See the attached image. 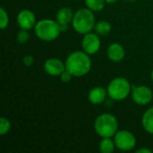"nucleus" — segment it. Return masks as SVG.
<instances>
[{
	"instance_id": "obj_1",
	"label": "nucleus",
	"mask_w": 153,
	"mask_h": 153,
	"mask_svg": "<svg viewBox=\"0 0 153 153\" xmlns=\"http://www.w3.org/2000/svg\"><path fill=\"white\" fill-rule=\"evenodd\" d=\"M91 68V60L90 55L84 51L72 52L65 60V69L73 76L82 77L86 75Z\"/></svg>"
},
{
	"instance_id": "obj_2",
	"label": "nucleus",
	"mask_w": 153,
	"mask_h": 153,
	"mask_svg": "<svg viewBox=\"0 0 153 153\" xmlns=\"http://www.w3.org/2000/svg\"><path fill=\"white\" fill-rule=\"evenodd\" d=\"M95 24L94 13L89 8H81L74 13L72 25L77 33L82 35L89 33L94 29Z\"/></svg>"
},
{
	"instance_id": "obj_3",
	"label": "nucleus",
	"mask_w": 153,
	"mask_h": 153,
	"mask_svg": "<svg viewBox=\"0 0 153 153\" xmlns=\"http://www.w3.org/2000/svg\"><path fill=\"white\" fill-rule=\"evenodd\" d=\"M61 25L56 20L43 19L37 22L34 27L36 36L43 41H53L56 39L61 33Z\"/></svg>"
},
{
	"instance_id": "obj_4",
	"label": "nucleus",
	"mask_w": 153,
	"mask_h": 153,
	"mask_svg": "<svg viewBox=\"0 0 153 153\" xmlns=\"http://www.w3.org/2000/svg\"><path fill=\"white\" fill-rule=\"evenodd\" d=\"M94 129L101 138L114 137L118 131V122L117 117L110 113L100 115L94 122Z\"/></svg>"
},
{
	"instance_id": "obj_5",
	"label": "nucleus",
	"mask_w": 153,
	"mask_h": 153,
	"mask_svg": "<svg viewBox=\"0 0 153 153\" xmlns=\"http://www.w3.org/2000/svg\"><path fill=\"white\" fill-rule=\"evenodd\" d=\"M107 91L109 99L120 101L126 100L129 96L132 91V85L127 79L124 77H117L109 82Z\"/></svg>"
},
{
	"instance_id": "obj_6",
	"label": "nucleus",
	"mask_w": 153,
	"mask_h": 153,
	"mask_svg": "<svg viewBox=\"0 0 153 153\" xmlns=\"http://www.w3.org/2000/svg\"><path fill=\"white\" fill-rule=\"evenodd\" d=\"M114 137L116 147L122 152L132 151L136 145V138L134 134L127 130L117 131Z\"/></svg>"
},
{
	"instance_id": "obj_7",
	"label": "nucleus",
	"mask_w": 153,
	"mask_h": 153,
	"mask_svg": "<svg viewBox=\"0 0 153 153\" xmlns=\"http://www.w3.org/2000/svg\"><path fill=\"white\" fill-rule=\"evenodd\" d=\"M132 100L140 106H146L152 102L153 99L152 91L145 85L132 86Z\"/></svg>"
},
{
	"instance_id": "obj_8",
	"label": "nucleus",
	"mask_w": 153,
	"mask_h": 153,
	"mask_svg": "<svg viewBox=\"0 0 153 153\" xmlns=\"http://www.w3.org/2000/svg\"><path fill=\"white\" fill-rule=\"evenodd\" d=\"M100 39L97 33H92L91 31L84 34L82 40V47L84 52L88 55H94L100 49Z\"/></svg>"
},
{
	"instance_id": "obj_9",
	"label": "nucleus",
	"mask_w": 153,
	"mask_h": 153,
	"mask_svg": "<svg viewBox=\"0 0 153 153\" xmlns=\"http://www.w3.org/2000/svg\"><path fill=\"white\" fill-rule=\"evenodd\" d=\"M17 23L21 29L24 30H30L35 27L36 16L34 13L29 9H23L19 12L17 15Z\"/></svg>"
},
{
	"instance_id": "obj_10",
	"label": "nucleus",
	"mask_w": 153,
	"mask_h": 153,
	"mask_svg": "<svg viewBox=\"0 0 153 153\" xmlns=\"http://www.w3.org/2000/svg\"><path fill=\"white\" fill-rule=\"evenodd\" d=\"M43 68L50 76H60L61 74L65 70V64H64L59 58L51 57L45 61Z\"/></svg>"
},
{
	"instance_id": "obj_11",
	"label": "nucleus",
	"mask_w": 153,
	"mask_h": 153,
	"mask_svg": "<svg viewBox=\"0 0 153 153\" xmlns=\"http://www.w3.org/2000/svg\"><path fill=\"white\" fill-rule=\"evenodd\" d=\"M107 55H108V59L111 62L120 63L125 58L126 51H125L124 47L120 43L114 42V43H111L108 46V51H107Z\"/></svg>"
},
{
	"instance_id": "obj_12",
	"label": "nucleus",
	"mask_w": 153,
	"mask_h": 153,
	"mask_svg": "<svg viewBox=\"0 0 153 153\" xmlns=\"http://www.w3.org/2000/svg\"><path fill=\"white\" fill-rule=\"evenodd\" d=\"M108 95V91L100 86H96L92 88L88 94L89 101L93 105H100L106 101Z\"/></svg>"
},
{
	"instance_id": "obj_13",
	"label": "nucleus",
	"mask_w": 153,
	"mask_h": 153,
	"mask_svg": "<svg viewBox=\"0 0 153 153\" xmlns=\"http://www.w3.org/2000/svg\"><path fill=\"white\" fill-rule=\"evenodd\" d=\"M74 14L70 7H62L57 11L56 20L60 25H68L73 21Z\"/></svg>"
},
{
	"instance_id": "obj_14",
	"label": "nucleus",
	"mask_w": 153,
	"mask_h": 153,
	"mask_svg": "<svg viewBox=\"0 0 153 153\" xmlns=\"http://www.w3.org/2000/svg\"><path fill=\"white\" fill-rule=\"evenodd\" d=\"M142 126L148 134H153V107L144 112L142 118Z\"/></svg>"
},
{
	"instance_id": "obj_15",
	"label": "nucleus",
	"mask_w": 153,
	"mask_h": 153,
	"mask_svg": "<svg viewBox=\"0 0 153 153\" xmlns=\"http://www.w3.org/2000/svg\"><path fill=\"white\" fill-rule=\"evenodd\" d=\"M116 143L115 141L111 139V137H105L100 142L99 149L102 153H112L115 151Z\"/></svg>"
},
{
	"instance_id": "obj_16",
	"label": "nucleus",
	"mask_w": 153,
	"mask_h": 153,
	"mask_svg": "<svg viewBox=\"0 0 153 153\" xmlns=\"http://www.w3.org/2000/svg\"><path fill=\"white\" fill-rule=\"evenodd\" d=\"M94 30L99 36H106L110 33L112 27L111 24L107 21H100L96 22Z\"/></svg>"
},
{
	"instance_id": "obj_17",
	"label": "nucleus",
	"mask_w": 153,
	"mask_h": 153,
	"mask_svg": "<svg viewBox=\"0 0 153 153\" xmlns=\"http://www.w3.org/2000/svg\"><path fill=\"white\" fill-rule=\"evenodd\" d=\"M85 4H86V7L91 10L92 12H100L104 9L106 1L105 0H85Z\"/></svg>"
},
{
	"instance_id": "obj_18",
	"label": "nucleus",
	"mask_w": 153,
	"mask_h": 153,
	"mask_svg": "<svg viewBox=\"0 0 153 153\" xmlns=\"http://www.w3.org/2000/svg\"><path fill=\"white\" fill-rule=\"evenodd\" d=\"M10 129H11L10 121L7 118L2 117L0 119V135H4L8 134Z\"/></svg>"
},
{
	"instance_id": "obj_19",
	"label": "nucleus",
	"mask_w": 153,
	"mask_h": 153,
	"mask_svg": "<svg viewBox=\"0 0 153 153\" xmlns=\"http://www.w3.org/2000/svg\"><path fill=\"white\" fill-rule=\"evenodd\" d=\"M9 23V16L7 12L4 7L0 8V28L1 30H4Z\"/></svg>"
},
{
	"instance_id": "obj_20",
	"label": "nucleus",
	"mask_w": 153,
	"mask_h": 153,
	"mask_svg": "<svg viewBox=\"0 0 153 153\" xmlns=\"http://www.w3.org/2000/svg\"><path fill=\"white\" fill-rule=\"evenodd\" d=\"M30 39V33L28 31V30H24V29H21L17 35H16V39L20 44H25L28 42Z\"/></svg>"
},
{
	"instance_id": "obj_21",
	"label": "nucleus",
	"mask_w": 153,
	"mask_h": 153,
	"mask_svg": "<svg viewBox=\"0 0 153 153\" xmlns=\"http://www.w3.org/2000/svg\"><path fill=\"white\" fill-rule=\"evenodd\" d=\"M59 77H60V79H61V81H62L63 82L67 83V82H69L72 80V78H73L74 76H73V74H72L68 70L65 69V70L61 74V75H60Z\"/></svg>"
},
{
	"instance_id": "obj_22",
	"label": "nucleus",
	"mask_w": 153,
	"mask_h": 153,
	"mask_svg": "<svg viewBox=\"0 0 153 153\" xmlns=\"http://www.w3.org/2000/svg\"><path fill=\"white\" fill-rule=\"evenodd\" d=\"M22 62H23L24 65L30 67V66H31V65L34 64V57H33L32 56H30V55L25 56L23 57V59H22Z\"/></svg>"
},
{
	"instance_id": "obj_23",
	"label": "nucleus",
	"mask_w": 153,
	"mask_h": 153,
	"mask_svg": "<svg viewBox=\"0 0 153 153\" xmlns=\"http://www.w3.org/2000/svg\"><path fill=\"white\" fill-rule=\"evenodd\" d=\"M137 153H152V152L150 150V149H146V148H141L139 150L136 151Z\"/></svg>"
},
{
	"instance_id": "obj_24",
	"label": "nucleus",
	"mask_w": 153,
	"mask_h": 153,
	"mask_svg": "<svg viewBox=\"0 0 153 153\" xmlns=\"http://www.w3.org/2000/svg\"><path fill=\"white\" fill-rule=\"evenodd\" d=\"M107 4H115L117 2V0H105Z\"/></svg>"
},
{
	"instance_id": "obj_25",
	"label": "nucleus",
	"mask_w": 153,
	"mask_h": 153,
	"mask_svg": "<svg viewBox=\"0 0 153 153\" xmlns=\"http://www.w3.org/2000/svg\"><path fill=\"white\" fill-rule=\"evenodd\" d=\"M151 77H152V81H153V70L152 71V74H151Z\"/></svg>"
},
{
	"instance_id": "obj_26",
	"label": "nucleus",
	"mask_w": 153,
	"mask_h": 153,
	"mask_svg": "<svg viewBox=\"0 0 153 153\" xmlns=\"http://www.w3.org/2000/svg\"><path fill=\"white\" fill-rule=\"evenodd\" d=\"M126 1H128V2H134V1H136V0H126Z\"/></svg>"
}]
</instances>
